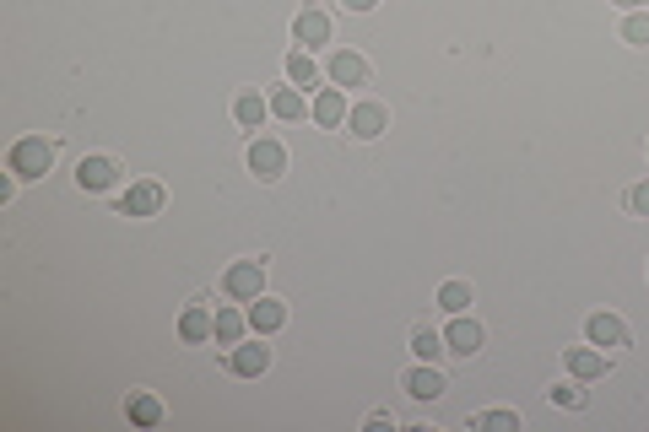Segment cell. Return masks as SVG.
<instances>
[{"instance_id":"9","label":"cell","mask_w":649,"mask_h":432,"mask_svg":"<svg viewBox=\"0 0 649 432\" xmlns=\"http://www.w3.org/2000/svg\"><path fill=\"white\" fill-rule=\"evenodd\" d=\"M585 341L601 346V351H622L633 335H628V324H622L617 314H590V319H585Z\"/></svg>"},{"instance_id":"28","label":"cell","mask_w":649,"mask_h":432,"mask_svg":"<svg viewBox=\"0 0 649 432\" xmlns=\"http://www.w3.org/2000/svg\"><path fill=\"white\" fill-rule=\"evenodd\" d=\"M368 432H395V416L390 411H374V416H368Z\"/></svg>"},{"instance_id":"15","label":"cell","mask_w":649,"mask_h":432,"mask_svg":"<svg viewBox=\"0 0 649 432\" xmlns=\"http://www.w3.org/2000/svg\"><path fill=\"white\" fill-rule=\"evenodd\" d=\"M125 422L130 427H157L163 422V400H157L152 389H130L125 395Z\"/></svg>"},{"instance_id":"21","label":"cell","mask_w":649,"mask_h":432,"mask_svg":"<svg viewBox=\"0 0 649 432\" xmlns=\"http://www.w3.org/2000/svg\"><path fill=\"white\" fill-rule=\"evenodd\" d=\"M244 330H249V314H238V308H217V335H211L217 346H238V341H244Z\"/></svg>"},{"instance_id":"30","label":"cell","mask_w":649,"mask_h":432,"mask_svg":"<svg viewBox=\"0 0 649 432\" xmlns=\"http://www.w3.org/2000/svg\"><path fill=\"white\" fill-rule=\"evenodd\" d=\"M612 6H628V11H639V6H644V0H612Z\"/></svg>"},{"instance_id":"1","label":"cell","mask_w":649,"mask_h":432,"mask_svg":"<svg viewBox=\"0 0 649 432\" xmlns=\"http://www.w3.org/2000/svg\"><path fill=\"white\" fill-rule=\"evenodd\" d=\"M55 157H60V141H49V135H22V141L11 146L6 168L17 173V179H44V173L55 168Z\"/></svg>"},{"instance_id":"17","label":"cell","mask_w":649,"mask_h":432,"mask_svg":"<svg viewBox=\"0 0 649 432\" xmlns=\"http://www.w3.org/2000/svg\"><path fill=\"white\" fill-rule=\"evenodd\" d=\"M282 324H287V303H276V297H266V292L249 303V330L255 335H276Z\"/></svg>"},{"instance_id":"27","label":"cell","mask_w":649,"mask_h":432,"mask_svg":"<svg viewBox=\"0 0 649 432\" xmlns=\"http://www.w3.org/2000/svg\"><path fill=\"white\" fill-rule=\"evenodd\" d=\"M628 211L633 216H649V179H639V184L628 189Z\"/></svg>"},{"instance_id":"19","label":"cell","mask_w":649,"mask_h":432,"mask_svg":"<svg viewBox=\"0 0 649 432\" xmlns=\"http://www.w3.org/2000/svg\"><path fill=\"white\" fill-rule=\"evenodd\" d=\"M466 427L471 432H520V411H471L466 416Z\"/></svg>"},{"instance_id":"20","label":"cell","mask_w":649,"mask_h":432,"mask_svg":"<svg viewBox=\"0 0 649 432\" xmlns=\"http://www.w3.org/2000/svg\"><path fill=\"white\" fill-rule=\"evenodd\" d=\"M444 330H433V324H417V330H412V357L417 362H439L444 357Z\"/></svg>"},{"instance_id":"2","label":"cell","mask_w":649,"mask_h":432,"mask_svg":"<svg viewBox=\"0 0 649 432\" xmlns=\"http://www.w3.org/2000/svg\"><path fill=\"white\" fill-rule=\"evenodd\" d=\"M222 292H228L233 303H255V297L266 292V260H233L222 270Z\"/></svg>"},{"instance_id":"26","label":"cell","mask_w":649,"mask_h":432,"mask_svg":"<svg viewBox=\"0 0 649 432\" xmlns=\"http://www.w3.org/2000/svg\"><path fill=\"white\" fill-rule=\"evenodd\" d=\"M622 44L649 49V11H628V17H622Z\"/></svg>"},{"instance_id":"14","label":"cell","mask_w":649,"mask_h":432,"mask_svg":"<svg viewBox=\"0 0 649 432\" xmlns=\"http://www.w3.org/2000/svg\"><path fill=\"white\" fill-rule=\"evenodd\" d=\"M211 335H217V314H206V308H201V297H195V303L179 314V341L201 346V341H211Z\"/></svg>"},{"instance_id":"3","label":"cell","mask_w":649,"mask_h":432,"mask_svg":"<svg viewBox=\"0 0 649 432\" xmlns=\"http://www.w3.org/2000/svg\"><path fill=\"white\" fill-rule=\"evenodd\" d=\"M282 168H287V146L276 141V135H255V141H249V173H255L260 184H271V179H282Z\"/></svg>"},{"instance_id":"7","label":"cell","mask_w":649,"mask_h":432,"mask_svg":"<svg viewBox=\"0 0 649 432\" xmlns=\"http://www.w3.org/2000/svg\"><path fill=\"white\" fill-rule=\"evenodd\" d=\"M563 368L574 373V378H585V384H595V378L612 373V357H606L601 346H568L563 351Z\"/></svg>"},{"instance_id":"6","label":"cell","mask_w":649,"mask_h":432,"mask_svg":"<svg viewBox=\"0 0 649 432\" xmlns=\"http://www.w3.org/2000/svg\"><path fill=\"white\" fill-rule=\"evenodd\" d=\"M163 200H168V189L157 179H136L125 195H119V211H125V216H157V211H163Z\"/></svg>"},{"instance_id":"10","label":"cell","mask_w":649,"mask_h":432,"mask_svg":"<svg viewBox=\"0 0 649 432\" xmlns=\"http://www.w3.org/2000/svg\"><path fill=\"white\" fill-rule=\"evenodd\" d=\"M114 179H119V162H114V157H103V152H92V157H82V162H76V184H82V189H92V195H103V189H114Z\"/></svg>"},{"instance_id":"13","label":"cell","mask_w":649,"mask_h":432,"mask_svg":"<svg viewBox=\"0 0 649 432\" xmlns=\"http://www.w3.org/2000/svg\"><path fill=\"white\" fill-rule=\"evenodd\" d=\"M309 114H314V125H325V130L347 125V92H341V87H320Z\"/></svg>"},{"instance_id":"11","label":"cell","mask_w":649,"mask_h":432,"mask_svg":"<svg viewBox=\"0 0 649 432\" xmlns=\"http://www.w3.org/2000/svg\"><path fill=\"white\" fill-rule=\"evenodd\" d=\"M293 38H298V49H320L330 44V17L320 6H303L298 17H293Z\"/></svg>"},{"instance_id":"29","label":"cell","mask_w":649,"mask_h":432,"mask_svg":"<svg viewBox=\"0 0 649 432\" xmlns=\"http://www.w3.org/2000/svg\"><path fill=\"white\" fill-rule=\"evenodd\" d=\"M379 0H347V11H374Z\"/></svg>"},{"instance_id":"18","label":"cell","mask_w":649,"mask_h":432,"mask_svg":"<svg viewBox=\"0 0 649 432\" xmlns=\"http://www.w3.org/2000/svg\"><path fill=\"white\" fill-rule=\"evenodd\" d=\"M266 114H271V98H260V87H244L233 98V119L244 130H260V125H266Z\"/></svg>"},{"instance_id":"4","label":"cell","mask_w":649,"mask_h":432,"mask_svg":"<svg viewBox=\"0 0 649 432\" xmlns=\"http://www.w3.org/2000/svg\"><path fill=\"white\" fill-rule=\"evenodd\" d=\"M347 130L357 135V141H374V135L390 130V108L374 103V98H363V103H352L347 108Z\"/></svg>"},{"instance_id":"22","label":"cell","mask_w":649,"mask_h":432,"mask_svg":"<svg viewBox=\"0 0 649 432\" xmlns=\"http://www.w3.org/2000/svg\"><path fill=\"white\" fill-rule=\"evenodd\" d=\"M547 400L558 405V411H585V405H590L585 378H574V384H552V389H547Z\"/></svg>"},{"instance_id":"16","label":"cell","mask_w":649,"mask_h":432,"mask_svg":"<svg viewBox=\"0 0 649 432\" xmlns=\"http://www.w3.org/2000/svg\"><path fill=\"white\" fill-rule=\"evenodd\" d=\"M401 384H406V395H412V400H422V405H428V400H439V395H444V373H439V368H433V362H417V368H412V373H406V378H401Z\"/></svg>"},{"instance_id":"8","label":"cell","mask_w":649,"mask_h":432,"mask_svg":"<svg viewBox=\"0 0 649 432\" xmlns=\"http://www.w3.org/2000/svg\"><path fill=\"white\" fill-rule=\"evenodd\" d=\"M271 368V346H266V335L260 341H238L233 351H228V373H238V378H260Z\"/></svg>"},{"instance_id":"5","label":"cell","mask_w":649,"mask_h":432,"mask_svg":"<svg viewBox=\"0 0 649 432\" xmlns=\"http://www.w3.org/2000/svg\"><path fill=\"white\" fill-rule=\"evenodd\" d=\"M444 346L455 351V357H476V351L487 346V330L476 324L471 314H449V330H444Z\"/></svg>"},{"instance_id":"23","label":"cell","mask_w":649,"mask_h":432,"mask_svg":"<svg viewBox=\"0 0 649 432\" xmlns=\"http://www.w3.org/2000/svg\"><path fill=\"white\" fill-rule=\"evenodd\" d=\"M287 81H293V87H314V81H320V71H314V60H309V49H293V54H287Z\"/></svg>"},{"instance_id":"24","label":"cell","mask_w":649,"mask_h":432,"mask_svg":"<svg viewBox=\"0 0 649 432\" xmlns=\"http://www.w3.org/2000/svg\"><path fill=\"white\" fill-rule=\"evenodd\" d=\"M271 114L276 119H303V92L298 87H276L271 92Z\"/></svg>"},{"instance_id":"25","label":"cell","mask_w":649,"mask_h":432,"mask_svg":"<svg viewBox=\"0 0 649 432\" xmlns=\"http://www.w3.org/2000/svg\"><path fill=\"white\" fill-rule=\"evenodd\" d=\"M439 308H444V314H466V308H471V287H466V281H444V287H439Z\"/></svg>"},{"instance_id":"12","label":"cell","mask_w":649,"mask_h":432,"mask_svg":"<svg viewBox=\"0 0 649 432\" xmlns=\"http://www.w3.org/2000/svg\"><path fill=\"white\" fill-rule=\"evenodd\" d=\"M363 81H368V60L357 49L330 54V87H363Z\"/></svg>"}]
</instances>
